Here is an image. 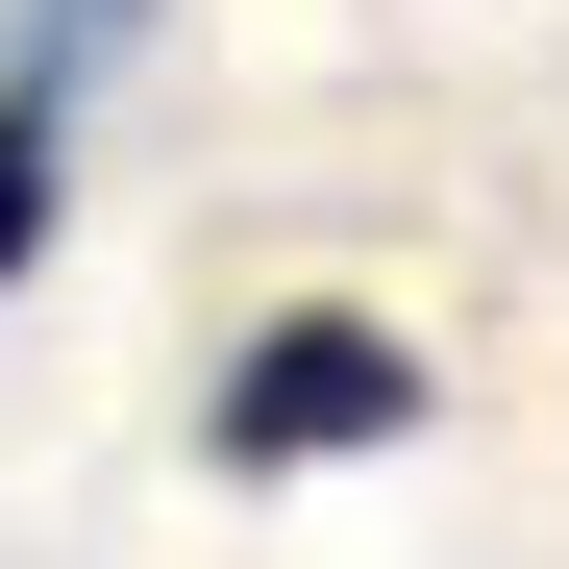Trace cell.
<instances>
[{
  "mask_svg": "<svg viewBox=\"0 0 569 569\" xmlns=\"http://www.w3.org/2000/svg\"><path fill=\"white\" fill-rule=\"evenodd\" d=\"M397 421H421V347L371 322V298H272L223 347V397H199L223 470H347V446H397Z\"/></svg>",
  "mask_w": 569,
  "mask_h": 569,
  "instance_id": "cell-1",
  "label": "cell"
},
{
  "mask_svg": "<svg viewBox=\"0 0 569 569\" xmlns=\"http://www.w3.org/2000/svg\"><path fill=\"white\" fill-rule=\"evenodd\" d=\"M26 248H50V100L0 74V272H26Z\"/></svg>",
  "mask_w": 569,
  "mask_h": 569,
  "instance_id": "cell-2",
  "label": "cell"
},
{
  "mask_svg": "<svg viewBox=\"0 0 569 569\" xmlns=\"http://www.w3.org/2000/svg\"><path fill=\"white\" fill-rule=\"evenodd\" d=\"M100 26H124V0H50V26H26V100L74 124V74H100Z\"/></svg>",
  "mask_w": 569,
  "mask_h": 569,
  "instance_id": "cell-3",
  "label": "cell"
}]
</instances>
